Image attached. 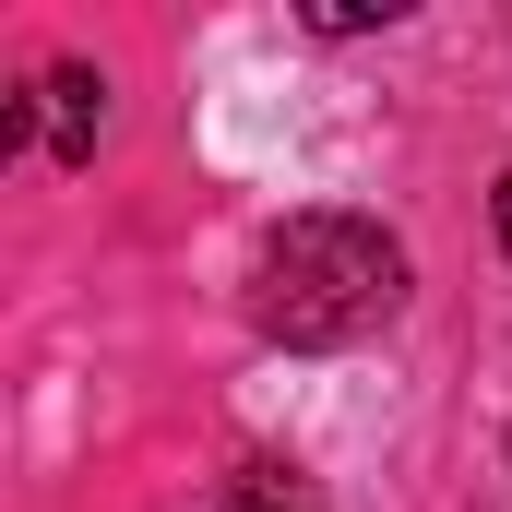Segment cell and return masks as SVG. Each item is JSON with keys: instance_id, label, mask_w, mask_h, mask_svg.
<instances>
[{"instance_id": "obj_1", "label": "cell", "mask_w": 512, "mask_h": 512, "mask_svg": "<svg viewBox=\"0 0 512 512\" xmlns=\"http://www.w3.org/2000/svg\"><path fill=\"white\" fill-rule=\"evenodd\" d=\"M393 310H405V239H393L382 215H346V203L286 215V227L262 239V262H251V322H262V346L322 358V346L382 334Z\"/></svg>"}, {"instance_id": "obj_2", "label": "cell", "mask_w": 512, "mask_h": 512, "mask_svg": "<svg viewBox=\"0 0 512 512\" xmlns=\"http://www.w3.org/2000/svg\"><path fill=\"white\" fill-rule=\"evenodd\" d=\"M36 108H48V155H60V167H84V155H96V131H108V72H96V60H60V72L36 84Z\"/></svg>"}, {"instance_id": "obj_3", "label": "cell", "mask_w": 512, "mask_h": 512, "mask_svg": "<svg viewBox=\"0 0 512 512\" xmlns=\"http://www.w3.org/2000/svg\"><path fill=\"white\" fill-rule=\"evenodd\" d=\"M215 512H334V501H322V477H310V465H286V453H251V465L215 489Z\"/></svg>"}, {"instance_id": "obj_4", "label": "cell", "mask_w": 512, "mask_h": 512, "mask_svg": "<svg viewBox=\"0 0 512 512\" xmlns=\"http://www.w3.org/2000/svg\"><path fill=\"white\" fill-rule=\"evenodd\" d=\"M393 12H405V0H310L322 36H370V24H393Z\"/></svg>"}, {"instance_id": "obj_5", "label": "cell", "mask_w": 512, "mask_h": 512, "mask_svg": "<svg viewBox=\"0 0 512 512\" xmlns=\"http://www.w3.org/2000/svg\"><path fill=\"white\" fill-rule=\"evenodd\" d=\"M489 227H501V251H512V167H501V191H489Z\"/></svg>"}]
</instances>
